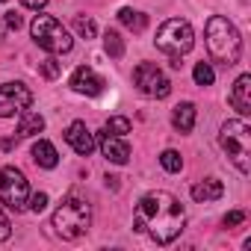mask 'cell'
Instances as JSON below:
<instances>
[{"label": "cell", "instance_id": "6da1fadb", "mask_svg": "<svg viewBox=\"0 0 251 251\" xmlns=\"http://www.w3.org/2000/svg\"><path fill=\"white\" fill-rule=\"evenodd\" d=\"M133 225L139 233H148L157 245H169L180 236V230L186 225V213L172 192L157 189V192H148L139 198Z\"/></svg>", "mask_w": 251, "mask_h": 251}, {"label": "cell", "instance_id": "7a4b0ae2", "mask_svg": "<svg viewBox=\"0 0 251 251\" xmlns=\"http://www.w3.org/2000/svg\"><path fill=\"white\" fill-rule=\"evenodd\" d=\"M204 39H207V50L216 62L222 65H236L239 56H242V39H239V30L222 18V15H213L204 27Z\"/></svg>", "mask_w": 251, "mask_h": 251}, {"label": "cell", "instance_id": "3957f363", "mask_svg": "<svg viewBox=\"0 0 251 251\" xmlns=\"http://www.w3.org/2000/svg\"><path fill=\"white\" fill-rule=\"evenodd\" d=\"M50 225H53L56 236H62V239H80V236L89 230V225H92V207H89L83 198L68 195V198H62V204L53 210Z\"/></svg>", "mask_w": 251, "mask_h": 251}, {"label": "cell", "instance_id": "277c9868", "mask_svg": "<svg viewBox=\"0 0 251 251\" xmlns=\"http://www.w3.org/2000/svg\"><path fill=\"white\" fill-rule=\"evenodd\" d=\"M219 145L225 148L227 160L239 169V175L251 172V127L242 118L225 121L222 130H219Z\"/></svg>", "mask_w": 251, "mask_h": 251}, {"label": "cell", "instance_id": "5b68a950", "mask_svg": "<svg viewBox=\"0 0 251 251\" xmlns=\"http://www.w3.org/2000/svg\"><path fill=\"white\" fill-rule=\"evenodd\" d=\"M30 33H33L36 45H39L42 50L53 53V56H62V53H68V50L74 48L71 33H68L53 15H36L33 24H30Z\"/></svg>", "mask_w": 251, "mask_h": 251}, {"label": "cell", "instance_id": "8992f818", "mask_svg": "<svg viewBox=\"0 0 251 251\" xmlns=\"http://www.w3.org/2000/svg\"><path fill=\"white\" fill-rule=\"evenodd\" d=\"M192 45H195V33H192L189 21H183V18H169L157 30V48L163 53H169L172 59H180L183 53H189Z\"/></svg>", "mask_w": 251, "mask_h": 251}, {"label": "cell", "instance_id": "52a82bcc", "mask_svg": "<svg viewBox=\"0 0 251 251\" xmlns=\"http://www.w3.org/2000/svg\"><path fill=\"white\" fill-rule=\"evenodd\" d=\"M27 198H30V183H27L24 172L15 166H6L0 172V204L9 210H24Z\"/></svg>", "mask_w": 251, "mask_h": 251}, {"label": "cell", "instance_id": "ba28073f", "mask_svg": "<svg viewBox=\"0 0 251 251\" xmlns=\"http://www.w3.org/2000/svg\"><path fill=\"white\" fill-rule=\"evenodd\" d=\"M133 83L142 95L148 98H169L172 95V83L169 77L154 65V62H139L136 71H133Z\"/></svg>", "mask_w": 251, "mask_h": 251}, {"label": "cell", "instance_id": "9c48e42d", "mask_svg": "<svg viewBox=\"0 0 251 251\" xmlns=\"http://www.w3.org/2000/svg\"><path fill=\"white\" fill-rule=\"evenodd\" d=\"M33 103V92L24 83H3L0 86V118H12L21 115L24 109H30Z\"/></svg>", "mask_w": 251, "mask_h": 251}, {"label": "cell", "instance_id": "30bf717a", "mask_svg": "<svg viewBox=\"0 0 251 251\" xmlns=\"http://www.w3.org/2000/svg\"><path fill=\"white\" fill-rule=\"evenodd\" d=\"M95 145H100V151H103V157L109 160V163H115V166H124L130 160V145H127V139L124 136H115V133H109L106 127L98 133V142Z\"/></svg>", "mask_w": 251, "mask_h": 251}, {"label": "cell", "instance_id": "8fae6325", "mask_svg": "<svg viewBox=\"0 0 251 251\" xmlns=\"http://www.w3.org/2000/svg\"><path fill=\"white\" fill-rule=\"evenodd\" d=\"M71 89H74L77 95H89V98H95V95H100V92L106 89V80H103L100 74H95L89 65H80V68L71 74Z\"/></svg>", "mask_w": 251, "mask_h": 251}, {"label": "cell", "instance_id": "7c38bea8", "mask_svg": "<svg viewBox=\"0 0 251 251\" xmlns=\"http://www.w3.org/2000/svg\"><path fill=\"white\" fill-rule=\"evenodd\" d=\"M65 142H68L80 157H89V154L95 151V136L89 133L86 121H71V124H68V130H65Z\"/></svg>", "mask_w": 251, "mask_h": 251}, {"label": "cell", "instance_id": "4fadbf2b", "mask_svg": "<svg viewBox=\"0 0 251 251\" xmlns=\"http://www.w3.org/2000/svg\"><path fill=\"white\" fill-rule=\"evenodd\" d=\"M230 106L239 115H251V74H239L230 89Z\"/></svg>", "mask_w": 251, "mask_h": 251}, {"label": "cell", "instance_id": "5bb4252c", "mask_svg": "<svg viewBox=\"0 0 251 251\" xmlns=\"http://www.w3.org/2000/svg\"><path fill=\"white\" fill-rule=\"evenodd\" d=\"M195 103H189V100H183V103H177L175 106V112H172V124H175V130L177 133H192V127H195Z\"/></svg>", "mask_w": 251, "mask_h": 251}, {"label": "cell", "instance_id": "9a60e30c", "mask_svg": "<svg viewBox=\"0 0 251 251\" xmlns=\"http://www.w3.org/2000/svg\"><path fill=\"white\" fill-rule=\"evenodd\" d=\"M222 195H225V186H222V180H219V177H207V180H201V183H195V186H192V198H195L198 204L219 201Z\"/></svg>", "mask_w": 251, "mask_h": 251}, {"label": "cell", "instance_id": "2e32d148", "mask_svg": "<svg viewBox=\"0 0 251 251\" xmlns=\"http://www.w3.org/2000/svg\"><path fill=\"white\" fill-rule=\"evenodd\" d=\"M45 130V115L42 112H33V109H24L21 118H18V136L21 139H30V136H39Z\"/></svg>", "mask_w": 251, "mask_h": 251}, {"label": "cell", "instance_id": "e0dca14e", "mask_svg": "<svg viewBox=\"0 0 251 251\" xmlns=\"http://www.w3.org/2000/svg\"><path fill=\"white\" fill-rule=\"evenodd\" d=\"M33 160H36V166H42V169H56V166H59V154H56L53 142H48V139H39V142L33 145Z\"/></svg>", "mask_w": 251, "mask_h": 251}, {"label": "cell", "instance_id": "ac0fdd59", "mask_svg": "<svg viewBox=\"0 0 251 251\" xmlns=\"http://www.w3.org/2000/svg\"><path fill=\"white\" fill-rule=\"evenodd\" d=\"M118 21L127 27V30H133V33H142V30L148 27V15H142V12H136V9H130V6L118 9Z\"/></svg>", "mask_w": 251, "mask_h": 251}, {"label": "cell", "instance_id": "d6986e66", "mask_svg": "<svg viewBox=\"0 0 251 251\" xmlns=\"http://www.w3.org/2000/svg\"><path fill=\"white\" fill-rule=\"evenodd\" d=\"M103 48H106V53L112 59H121L124 56V39H121V33L118 30H106L103 33Z\"/></svg>", "mask_w": 251, "mask_h": 251}, {"label": "cell", "instance_id": "ffe728a7", "mask_svg": "<svg viewBox=\"0 0 251 251\" xmlns=\"http://www.w3.org/2000/svg\"><path fill=\"white\" fill-rule=\"evenodd\" d=\"M192 80H195L198 86H210V83L216 80V71H213V65H210V62H198V65L192 68Z\"/></svg>", "mask_w": 251, "mask_h": 251}, {"label": "cell", "instance_id": "44dd1931", "mask_svg": "<svg viewBox=\"0 0 251 251\" xmlns=\"http://www.w3.org/2000/svg\"><path fill=\"white\" fill-rule=\"evenodd\" d=\"M160 166H163L166 172H172V175H175V172H180V169H183V157H180L177 151H172V148H169V151H163V154H160Z\"/></svg>", "mask_w": 251, "mask_h": 251}, {"label": "cell", "instance_id": "7402d4cb", "mask_svg": "<svg viewBox=\"0 0 251 251\" xmlns=\"http://www.w3.org/2000/svg\"><path fill=\"white\" fill-rule=\"evenodd\" d=\"M103 127H106L109 133H115V136H127L133 124H130V118H124V115H115V118H109V121L103 124Z\"/></svg>", "mask_w": 251, "mask_h": 251}, {"label": "cell", "instance_id": "603a6c76", "mask_svg": "<svg viewBox=\"0 0 251 251\" xmlns=\"http://www.w3.org/2000/svg\"><path fill=\"white\" fill-rule=\"evenodd\" d=\"M39 71H42V77H45V80H56V77H59V71H62V65H59V59L50 53L45 62H39Z\"/></svg>", "mask_w": 251, "mask_h": 251}, {"label": "cell", "instance_id": "cb8c5ba5", "mask_svg": "<svg viewBox=\"0 0 251 251\" xmlns=\"http://www.w3.org/2000/svg\"><path fill=\"white\" fill-rule=\"evenodd\" d=\"M74 30H77L86 42H89V39H95V33H98L95 21H92V18H83V15H77V18H74Z\"/></svg>", "mask_w": 251, "mask_h": 251}, {"label": "cell", "instance_id": "d4e9b609", "mask_svg": "<svg viewBox=\"0 0 251 251\" xmlns=\"http://www.w3.org/2000/svg\"><path fill=\"white\" fill-rule=\"evenodd\" d=\"M45 207H48V195H45V192H36V195H30V198H27V210L42 213Z\"/></svg>", "mask_w": 251, "mask_h": 251}, {"label": "cell", "instance_id": "484cf974", "mask_svg": "<svg viewBox=\"0 0 251 251\" xmlns=\"http://www.w3.org/2000/svg\"><path fill=\"white\" fill-rule=\"evenodd\" d=\"M9 233H12V225H9V216L3 213V207H0V242H3V239H9Z\"/></svg>", "mask_w": 251, "mask_h": 251}, {"label": "cell", "instance_id": "4316f807", "mask_svg": "<svg viewBox=\"0 0 251 251\" xmlns=\"http://www.w3.org/2000/svg\"><path fill=\"white\" fill-rule=\"evenodd\" d=\"M3 24H6V30H18L24 21H21V15H18V12H3Z\"/></svg>", "mask_w": 251, "mask_h": 251}, {"label": "cell", "instance_id": "83f0119b", "mask_svg": "<svg viewBox=\"0 0 251 251\" xmlns=\"http://www.w3.org/2000/svg\"><path fill=\"white\" fill-rule=\"evenodd\" d=\"M242 222H245V213H242V210H233V213L225 216V227H236V225H242Z\"/></svg>", "mask_w": 251, "mask_h": 251}, {"label": "cell", "instance_id": "f1b7e54d", "mask_svg": "<svg viewBox=\"0 0 251 251\" xmlns=\"http://www.w3.org/2000/svg\"><path fill=\"white\" fill-rule=\"evenodd\" d=\"M21 3H24L27 9H36V12H39V9H45V6H48V0H21Z\"/></svg>", "mask_w": 251, "mask_h": 251}, {"label": "cell", "instance_id": "f546056e", "mask_svg": "<svg viewBox=\"0 0 251 251\" xmlns=\"http://www.w3.org/2000/svg\"><path fill=\"white\" fill-rule=\"evenodd\" d=\"M3 36H6V24H3V12H0V42H3Z\"/></svg>", "mask_w": 251, "mask_h": 251}, {"label": "cell", "instance_id": "4dcf8cb0", "mask_svg": "<svg viewBox=\"0 0 251 251\" xmlns=\"http://www.w3.org/2000/svg\"><path fill=\"white\" fill-rule=\"evenodd\" d=\"M0 3H3V0H0Z\"/></svg>", "mask_w": 251, "mask_h": 251}]
</instances>
